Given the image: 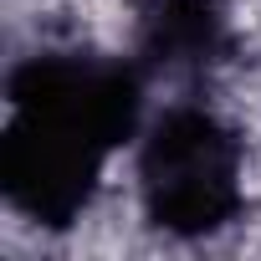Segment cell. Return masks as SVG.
Segmentation results:
<instances>
[{
  "label": "cell",
  "mask_w": 261,
  "mask_h": 261,
  "mask_svg": "<svg viewBox=\"0 0 261 261\" xmlns=\"http://www.w3.org/2000/svg\"><path fill=\"white\" fill-rule=\"evenodd\" d=\"M144 36H149V51L159 62L185 67V62H200L215 51L220 11H215V0H149Z\"/></svg>",
  "instance_id": "3957f363"
},
{
  "label": "cell",
  "mask_w": 261,
  "mask_h": 261,
  "mask_svg": "<svg viewBox=\"0 0 261 261\" xmlns=\"http://www.w3.org/2000/svg\"><path fill=\"white\" fill-rule=\"evenodd\" d=\"M236 134L205 108L164 113L139 154V195L154 225L174 236H210L236 220L246 200Z\"/></svg>",
  "instance_id": "7a4b0ae2"
},
{
  "label": "cell",
  "mask_w": 261,
  "mask_h": 261,
  "mask_svg": "<svg viewBox=\"0 0 261 261\" xmlns=\"http://www.w3.org/2000/svg\"><path fill=\"white\" fill-rule=\"evenodd\" d=\"M134 123V72L102 57H31L11 77V118L0 134L6 200L41 225L77 220Z\"/></svg>",
  "instance_id": "6da1fadb"
}]
</instances>
